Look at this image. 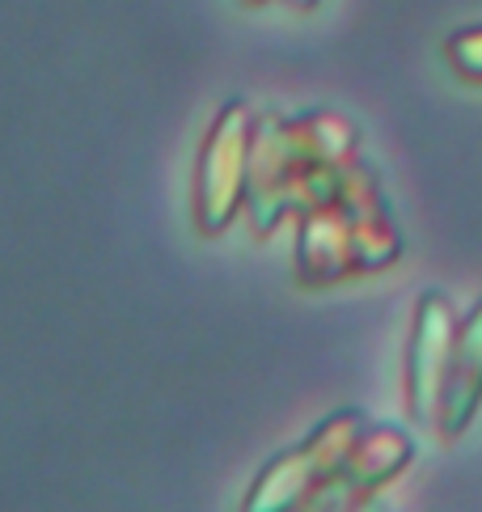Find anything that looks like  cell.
Segmentation results:
<instances>
[{"instance_id": "cell-6", "label": "cell", "mask_w": 482, "mask_h": 512, "mask_svg": "<svg viewBox=\"0 0 482 512\" xmlns=\"http://www.w3.org/2000/svg\"><path fill=\"white\" fill-rule=\"evenodd\" d=\"M478 411H482V297L461 314L453 364H449V377H444L440 411L432 428L440 436V445H457L474 428Z\"/></svg>"}, {"instance_id": "cell-2", "label": "cell", "mask_w": 482, "mask_h": 512, "mask_svg": "<svg viewBox=\"0 0 482 512\" xmlns=\"http://www.w3.org/2000/svg\"><path fill=\"white\" fill-rule=\"evenodd\" d=\"M402 259V233L385 208L381 174L360 157L335 204L296 216L292 271L296 284L330 288L356 276H377Z\"/></svg>"}, {"instance_id": "cell-11", "label": "cell", "mask_w": 482, "mask_h": 512, "mask_svg": "<svg viewBox=\"0 0 482 512\" xmlns=\"http://www.w3.org/2000/svg\"><path fill=\"white\" fill-rule=\"evenodd\" d=\"M246 5H263V0H246Z\"/></svg>"}, {"instance_id": "cell-8", "label": "cell", "mask_w": 482, "mask_h": 512, "mask_svg": "<svg viewBox=\"0 0 482 512\" xmlns=\"http://www.w3.org/2000/svg\"><path fill=\"white\" fill-rule=\"evenodd\" d=\"M296 512H385V491L364 487L360 479H351L347 470H339Z\"/></svg>"}, {"instance_id": "cell-5", "label": "cell", "mask_w": 482, "mask_h": 512, "mask_svg": "<svg viewBox=\"0 0 482 512\" xmlns=\"http://www.w3.org/2000/svg\"><path fill=\"white\" fill-rule=\"evenodd\" d=\"M457 331H461L457 305L440 288L419 292L415 314H411V335H406V356H402V398L415 428H436L440 390L453 364Z\"/></svg>"}, {"instance_id": "cell-3", "label": "cell", "mask_w": 482, "mask_h": 512, "mask_svg": "<svg viewBox=\"0 0 482 512\" xmlns=\"http://www.w3.org/2000/svg\"><path fill=\"white\" fill-rule=\"evenodd\" d=\"M364 424H368V415L356 407L326 415L305 441L275 453L271 462L254 474L246 500H241V512H296L330 474L343 470L347 453L356 445V436L364 432Z\"/></svg>"}, {"instance_id": "cell-9", "label": "cell", "mask_w": 482, "mask_h": 512, "mask_svg": "<svg viewBox=\"0 0 482 512\" xmlns=\"http://www.w3.org/2000/svg\"><path fill=\"white\" fill-rule=\"evenodd\" d=\"M444 60L461 81L482 85V26H466L444 39Z\"/></svg>"}, {"instance_id": "cell-1", "label": "cell", "mask_w": 482, "mask_h": 512, "mask_svg": "<svg viewBox=\"0 0 482 512\" xmlns=\"http://www.w3.org/2000/svg\"><path fill=\"white\" fill-rule=\"evenodd\" d=\"M360 161V132L335 111L263 115L254 123L246 216L258 237L309 208L335 204Z\"/></svg>"}, {"instance_id": "cell-7", "label": "cell", "mask_w": 482, "mask_h": 512, "mask_svg": "<svg viewBox=\"0 0 482 512\" xmlns=\"http://www.w3.org/2000/svg\"><path fill=\"white\" fill-rule=\"evenodd\" d=\"M415 462V441L411 432L398 428V424H373L368 419L364 432L356 436V445H351L343 470L351 479H360L364 487L373 491H385L389 483H398L406 470Z\"/></svg>"}, {"instance_id": "cell-10", "label": "cell", "mask_w": 482, "mask_h": 512, "mask_svg": "<svg viewBox=\"0 0 482 512\" xmlns=\"http://www.w3.org/2000/svg\"><path fill=\"white\" fill-rule=\"evenodd\" d=\"M288 5H296V9H313L318 0H288Z\"/></svg>"}, {"instance_id": "cell-4", "label": "cell", "mask_w": 482, "mask_h": 512, "mask_svg": "<svg viewBox=\"0 0 482 512\" xmlns=\"http://www.w3.org/2000/svg\"><path fill=\"white\" fill-rule=\"evenodd\" d=\"M254 111L246 102H225L216 111L203 149L195 161V229L225 233L233 216L246 208L250 182V144H254Z\"/></svg>"}]
</instances>
